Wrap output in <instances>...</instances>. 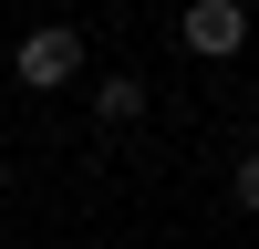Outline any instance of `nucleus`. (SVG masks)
I'll return each mask as SVG.
<instances>
[{"mask_svg":"<svg viewBox=\"0 0 259 249\" xmlns=\"http://www.w3.org/2000/svg\"><path fill=\"white\" fill-rule=\"evenodd\" d=\"M11 83H31V94H62V83H83V31L73 21H41V31L11 42V62H0Z\"/></svg>","mask_w":259,"mask_h":249,"instance_id":"f257e3e1","label":"nucleus"},{"mask_svg":"<svg viewBox=\"0 0 259 249\" xmlns=\"http://www.w3.org/2000/svg\"><path fill=\"white\" fill-rule=\"evenodd\" d=\"M177 42H187L197 62H228V52L249 42V11H239V0H187V11H177Z\"/></svg>","mask_w":259,"mask_h":249,"instance_id":"f03ea898","label":"nucleus"},{"mask_svg":"<svg viewBox=\"0 0 259 249\" xmlns=\"http://www.w3.org/2000/svg\"><path fill=\"white\" fill-rule=\"evenodd\" d=\"M145 114V73H94V124H135Z\"/></svg>","mask_w":259,"mask_h":249,"instance_id":"7ed1b4c3","label":"nucleus"},{"mask_svg":"<svg viewBox=\"0 0 259 249\" xmlns=\"http://www.w3.org/2000/svg\"><path fill=\"white\" fill-rule=\"evenodd\" d=\"M228 197H239L249 218H259V145H249V156H239V177H228Z\"/></svg>","mask_w":259,"mask_h":249,"instance_id":"20e7f679","label":"nucleus"},{"mask_svg":"<svg viewBox=\"0 0 259 249\" xmlns=\"http://www.w3.org/2000/svg\"><path fill=\"white\" fill-rule=\"evenodd\" d=\"M0 62H11V42H0Z\"/></svg>","mask_w":259,"mask_h":249,"instance_id":"39448f33","label":"nucleus"},{"mask_svg":"<svg viewBox=\"0 0 259 249\" xmlns=\"http://www.w3.org/2000/svg\"><path fill=\"white\" fill-rule=\"evenodd\" d=\"M0 187H11V166H0Z\"/></svg>","mask_w":259,"mask_h":249,"instance_id":"423d86ee","label":"nucleus"},{"mask_svg":"<svg viewBox=\"0 0 259 249\" xmlns=\"http://www.w3.org/2000/svg\"><path fill=\"white\" fill-rule=\"evenodd\" d=\"M0 249H11V239H0Z\"/></svg>","mask_w":259,"mask_h":249,"instance_id":"0eeeda50","label":"nucleus"},{"mask_svg":"<svg viewBox=\"0 0 259 249\" xmlns=\"http://www.w3.org/2000/svg\"><path fill=\"white\" fill-rule=\"evenodd\" d=\"M249 124H259V114H249Z\"/></svg>","mask_w":259,"mask_h":249,"instance_id":"6e6552de","label":"nucleus"}]
</instances>
